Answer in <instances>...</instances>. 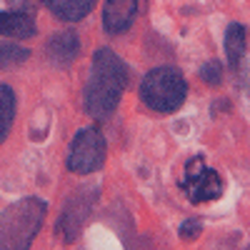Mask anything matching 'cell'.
Listing matches in <instances>:
<instances>
[{
	"label": "cell",
	"mask_w": 250,
	"mask_h": 250,
	"mask_svg": "<svg viewBox=\"0 0 250 250\" xmlns=\"http://www.w3.org/2000/svg\"><path fill=\"white\" fill-rule=\"evenodd\" d=\"M128 85V68L120 55L110 48H100L93 55L90 75L85 83V110L95 120H105L120 105V98Z\"/></svg>",
	"instance_id": "obj_1"
},
{
	"label": "cell",
	"mask_w": 250,
	"mask_h": 250,
	"mask_svg": "<svg viewBox=\"0 0 250 250\" xmlns=\"http://www.w3.org/2000/svg\"><path fill=\"white\" fill-rule=\"evenodd\" d=\"M48 205L40 198H23L0 213V250H30L43 228Z\"/></svg>",
	"instance_id": "obj_2"
},
{
	"label": "cell",
	"mask_w": 250,
	"mask_h": 250,
	"mask_svg": "<svg viewBox=\"0 0 250 250\" xmlns=\"http://www.w3.org/2000/svg\"><path fill=\"white\" fill-rule=\"evenodd\" d=\"M138 93H140V100L145 108L170 115L183 108V103L188 98V83L178 68L160 65L143 75Z\"/></svg>",
	"instance_id": "obj_3"
},
{
	"label": "cell",
	"mask_w": 250,
	"mask_h": 250,
	"mask_svg": "<svg viewBox=\"0 0 250 250\" xmlns=\"http://www.w3.org/2000/svg\"><path fill=\"white\" fill-rule=\"evenodd\" d=\"M108 145L98 128H83L70 140L68 150V170L78 175H90L105 165Z\"/></svg>",
	"instance_id": "obj_4"
},
{
	"label": "cell",
	"mask_w": 250,
	"mask_h": 250,
	"mask_svg": "<svg viewBox=\"0 0 250 250\" xmlns=\"http://www.w3.org/2000/svg\"><path fill=\"white\" fill-rule=\"evenodd\" d=\"M180 188L188 193L190 203H208L223 195V180L220 175L208 168L203 158H190L185 165V178L180 180Z\"/></svg>",
	"instance_id": "obj_5"
},
{
	"label": "cell",
	"mask_w": 250,
	"mask_h": 250,
	"mask_svg": "<svg viewBox=\"0 0 250 250\" xmlns=\"http://www.w3.org/2000/svg\"><path fill=\"white\" fill-rule=\"evenodd\" d=\"M138 15V0H105L103 5V28L108 35L125 33Z\"/></svg>",
	"instance_id": "obj_6"
},
{
	"label": "cell",
	"mask_w": 250,
	"mask_h": 250,
	"mask_svg": "<svg viewBox=\"0 0 250 250\" xmlns=\"http://www.w3.org/2000/svg\"><path fill=\"white\" fill-rule=\"evenodd\" d=\"M90 208H93V198H83V193L70 198L65 213H62V218L58 223V233L65 238V243H73L78 238L83 223H85V218L90 213Z\"/></svg>",
	"instance_id": "obj_7"
},
{
	"label": "cell",
	"mask_w": 250,
	"mask_h": 250,
	"mask_svg": "<svg viewBox=\"0 0 250 250\" xmlns=\"http://www.w3.org/2000/svg\"><path fill=\"white\" fill-rule=\"evenodd\" d=\"M78 53H80V38L70 30H62L48 40V58L53 65H60V68L70 65L78 58Z\"/></svg>",
	"instance_id": "obj_8"
},
{
	"label": "cell",
	"mask_w": 250,
	"mask_h": 250,
	"mask_svg": "<svg viewBox=\"0 0 250 250\" xmlns=\"http://www.w3.org/2000/svg\"><path fill=\"white\" fill-rule=\"evenodd\" d=\"M38 33L33 15L18 10H0V35H8L15 40H28Z\"/></svg>",
	"instance_id": "obj_9"
},
{
	"label": "cell",
	"mask_w": 250,
	"mask_h": 250,
	"mask_svg": "<svg viewBox=\"0 0 250 250\" xmlns=\"http://www.w3.org/2000/svg\"><path fill=\"white\" fill-rule=\"evenodd\" d=\"M43 3L62 23H78L93 10L95 0H43Z\"/></svg>",
	"instance_id": "obj_10"
},
{
	"label": "cell",
	"mask_w": 250,
	"mask_h": 250,
	"mask_svg": "<svg viewBox=\"0 0 250 250\" xmlns=\"http://www.w3.org/2000/svg\"><path fill=\"white\" fill-rule=\"evenodd\" d=\"M225 55H228V60H230L233 68L245 55V28L240 23H230L228 30H225Z\"/></svg>",
	"instance_id": "obj_11"
},
{
	"label": "cell",
	"mask_w": 250,
	"mask_h": 250,
	"mask_svg": "<svg viewBox=\"0 0 250 250\" xmlns=\"http://www.w3.org/2000/svg\"><path fill=\"white\" fill-rule=\"evenodd\" d=\"M15 120V93L8 85H0V143H3Z\"/></svg>",
	"instance_id": "obj_12"
},
{
	"label": "cell",
	"mask_w": 250,
	"mask_h": 250,
	"mask_svg": "<svg viewBox=\"0 0 250 250\" xmlns=\"http://www.w3.org/2000/svg\"><path fill=\"white\" fill-rule=\"evenodd\" d=\"M30 58V50L20 43H10V40H0V68L8 70L15 65H23Z\"/></svg>",
	"instance_id": "obj_13"
},
{
	"label": "cell",
	"mask_w": 250,
	"mask_h": 250,
	"mask_svg": "<svg viewBox=\"0 0 250 250\" xmlns=\"http://www.w3.org/2000/svg\"><path fill=\"white\" fill-rule=\"evenodd\" d=\"M200 78L208 83V85H220L223 80V65L218 60H208L205 65L200 68Z\"/></svg>",
	"instance_id": "obj_14"
},
{
	"label": "cell",
	"mask_w": 250,
	"mask_h": 250,
	"mask_svg": "<svg viewBox=\"0 0 250 250\" xmlns=\"http://www.w3.org/2000/svg\"><path fill=\"white\" fill-rule=\"evenodd\" d=\"M200 233H203V220L200 218H188L180 225V238L183 240H195Z\"/></svg>",
	"instance_id": "obj_15"
},
{
	"label": "cell",
	"mask_w": 250,
	"mask_h": 250,
	"mask_svg": "<svg viewBox=\"0 0 250 250\" xmlns=\"http://www.w3.org/2000/svg\"><path fill=\"white\" fill-rule=\"evenodd\" d=\"M8 3L13 5V10L25 13V15H33V13H35V8H38L35 0H8Z\"/></svg>",
	"instance_id": "obj_16"
},
{
	"label": "cell",
	"mask_w": 250,
	"mask_h": 250,
	"mask_svg": "<svg viewBox=\"0 0 250 250\" xmlns=\"http://www.w3.org/2000/svg\"><path fill=\"white\" fill-rule=\"evenodd\" d=\"M245 250H250V245H248V248H245Z\"/></svg>",
	"instance_id": "obj_17"
}]
</instances>
